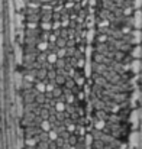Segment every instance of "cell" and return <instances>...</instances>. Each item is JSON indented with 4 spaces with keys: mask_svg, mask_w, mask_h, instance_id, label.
Returning a JSON list of instances; mask_svg holds the SVG:
<instances>
[{
    "mask_svg": "<svg viewBox=\"0 0 142 149\" xmlns=\"http://www.w3.org/2000/svg\"><path fill=\"white\" fill-rule=\"evenodd\" d=\"M131 56L132 58H142V45H135V48L134 49H131Z\"/></svg>",
    "mask_w": 142,
    "mask_h": 149,
    "instance_id": "5",
    "label": "cell"
},
{
    "mask_svg": "<svg viewBox=\"0 0 142 149\" xmlns=\"http://www.w3.org/2000/svg\"><path fill=\"white\" fill-rule=\"evenodd\" d=\"M139 97H141V93H139V90H136V88H135L134 94L131 96V101H136V100H139Z\"/></svg>",
    "mask_w": 142,
    "mask_h": 149,
    "instance_id": "6",
    "label": "cell"
},
{
    "mask_svg": "<svg viewBox=\"0 0 142 149\" xmlns=\"http://www.w3.org/2000/svg\"><path fill=\"white\" fill-rule=\"evenodd\" d=\"M135 25H134V28L135 29H142V12L138 9L136 12H135Z\"/></svg>",
    "mask_w": 142,
    "mask_h": 149,
    "instance_id": "4",
    "label": "cell"
},
{
    "mask_svg": "<svg viewBox=\"0 0 142 149\" xmlns=\"http://www.w3.org/2000/svg\"><path fill=\"white\" fill-rule=\"evenodd\" d=\"M141 67H142V61L139 58H134V61L131 62V72L138 75L141 72Z\"/></svg>",
    "mask_w": 142,
    "mask_h": 149,
    "instance_id": "3",
    "label": "cell"
},
{
    "mask_svg": "<svg viewBox=\"0 0 142 149\" xmlns=\"http://www.w3.org/2000/svg\"><path fill=\"white\" fill-rule=\"evenodd\" d=\"M131 44H134V45L142 44V31L141 29H134V31L131 32Z\"/></svg>",
    "mask_w": 142,
    "mask_h": 149,
    "instance_id": "2",
    "label": "cell"
},
{
    "mask_svg": "<svg viewBox=\"0 0 142 149\" xmlns=\"http://www.w3.org/2000/svg\"><path fill=\"white\" fill-rule=\"evenodd\" d=\"M139 142H141V138H139V132L134 130L129 136V149H135L139 146Z\"/></svg>",
    "mask_w": 142,
    "mask_h": 149,
    "instance_id": "1",
    "label": "cell"
},
{
    "mask_svg": "<svg viewBox=\"0 0 142 149\" xmlns=\"http://www.w3.org/2000/svg\"><path fill=\"white\" fill-rule=\"evenodd\" d=\"M116 58H118V59H122V58H123V54H122V52H118Z\"/></svg>",
    "mask_w": 142,
    "mask_h": 149,
    "instance_id": "8",
    "label": "cell"
},
{
    "mask_svg": "<svg viewBox=\"0 0 142 149\" xmlns=\"http://www.w3.org/2000/svg\"><path fill=\"white\" fill-rule=\"evenodd\" d=\"M132 32V28L131 26H125L123 28V33H131Z\"/></svg>",
    "mask_w": 142,
    "mask_h": 149,
    "instance_id": "7",
    "label": "cell"
},
{
    "mask_svg": "<svg viewBox=\"0 0 142 149\" xmlns=\"http://www.w3.org/2000/svg\"><path fill=\"white\" fill-rule=\"evenodd\" d=\"M125 13H126V15H131V13H132V10H131V9H126V10H125Z\"/></svg>",
    "mask_w": 142,
    "mask_h": 149,
    "instance_id": "9",
    "label": "cell"
}]
</instances>
